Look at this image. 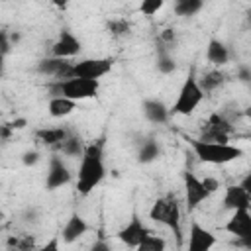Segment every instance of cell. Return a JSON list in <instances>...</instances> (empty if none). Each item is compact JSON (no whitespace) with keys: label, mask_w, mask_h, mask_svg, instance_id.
Masks as SVG:
<instances>
[{"label":"cell","mask_w":251,"mask_h":251,"mask_svg":"<svg viewBox=\"0 0 251 251\" xmlns=\"http://www.w3.org/2000/svg\"><path fill=\"white\" fill-rule=\"evenodd\" d=\"M104 145H106L104 137L84 145V151L80 155V165H78V176H76V190L82 196L90 194L106 176Z\"/></svg>","instance_id":"cell-1"},{"label":"cell","mask_w":251,"mask_h":251,"mask_svg":"<svg viewBox=\"0 0 251 251\" xmlns=\"http://www.w3.org/2000/svg\"><path fill=\"white\" fill-rule=\"evenodd\" d=\"M190 145L192 153L198 157V161L208 165H227L243 157V149L231 143H218V141H204L196 137H184Z\"/></svg>","instance_id":"cell-2"},{"label":"cell","mask_w":251,"mask_h":251,"mask_svg":"<svg viewBox=\"0 0 251 251\" xmlns=\"http://www.w3.org/2000/svg\"><path fill=\"white\" fill-rule=\"evenodd\" d=\"M149 218L155 222V224H161V226H167L175 237H176V243L182 241V229H180V202L176 198L175 192H167L165 196L157 198L149 210Z\"/></svg>","instance_id":"cell-3"},{"label":"cell","mask_w":251,"mask_h":251,"mask_svg":"<svg viewBox=\"0 0 251 251\" xmlns=\"http://www.w3.org/2000/svg\"><path fill=\"white\" fill-rule=\"evenodd\" d=\"M98 88H100V80L78 78V76L53 80L49 84V90H51L53 96H65V98H71L75 102L86 100V98H94L98 94Z\"/></svg>","instance_id":"cell-4"},{"label":"cell","mask_w":251,"mask_h":251,"mask_svg":"<svg viewBox=\"0 0 251 251\" xmlns=\"http://www.w3.org/2000/svg\"><path fill=\"white\" fill-rule=\"evenodd\" d=\"M204 90L200 88L198 84V76L194 75V71L184 78L178 94H176V100L175 104L169 108L171 116H190L204 100Z\"/></svg>","instance_id":"cell-5"},{"label":"cell","mask_w":251,"mask_h":251,"mask_svg":"<svg viewBox=\"0 0 251 251\" xmlns=\"http://www.w3.org/2000/svg\"><path fill=\"white\" fill-rule=\"evenodd\" d=\"M114 67L112 57H102V59H80L71 65L69 76H78V78H92L100 80L104 75H108Z\"/></svg>","instance_id":"cell-6"},{"label":"cell","mask_w":251,"mask_h":251,"mask_svg":"<svg viewBox=\"0 0 251 251\" xmlns=\"http://www.w3.org/2000/svg\"><path fill=\"white\" fill-rule=\"evenodd\" d=\"M231 129H233L231 122L224 114L214 112V114L208 116L200 139H204V141H218V143H229Z\"/></svg>","instance_id":"cell-7"},{"label":"cell","mask_w":251,"mask_h":251,"mask_svg":"<svg viewBox=\"0 0 251 251\" xmlns=\"http://www.w3.org/2000/svg\"><path fill=\"white\" fill-rule=\"evenodd\" d=\"M73 175L67 167V163L63 161L61 155H51L49 157V167H47V175H45V188L47 190H57L63 188L71 182Z\"/></svg>","instance_id":"cell-8"},{"label":"cell","mask_w":251,"mask_h":251,"mask_svg":"<svg viewBox=\"0 0 251 251\" xmlns=\"http://www.w3.org/2000/svg\"><path fill=\"white\" fill-rule=\"evenodd\" d=\"M224 229L227 233L235 235L237 239L245 241L247 247H251V212H249V208L233 210V216L227 220Z\"/></svg>","instance_id":"cell-9"},{"label":"cell","mask_w":251,"mask_h":251,"mask_svg":"<svg viewBox=\"0 0 251 251\" xmlns=\"http://www.w3.org/2000/svg\"><path fill=\"white\" fill-rule=\"evenodd\" d=\"M212 194L204 188L202 178H198L194 173L186 171L184 173V198H186V208L188 212L196 210L204 200H208Z\"/></svg>","instance_id":"cell-10"},{"label":"cell","mask_w":251,"mask_h":251,"mask_svg":"<svg viewBox=\"0 0 251 251\" xmlns=\"http://www.w3.org/2000/svg\"><path fill=\"white\" fill-rule=\"evenodd\" d=\"M82 49V43L80 39L71 31V29H61L57 41L51 45V55L53 57H61V59H71V57H76Z\"/></svg>","instance_id":"cell-11"},{"label":"cell","mask_w":251,"mask_h":251,"mask_svg":"<svg viewBox=\"0 0 251 251\" xmlns=\"http://www.w3.org/2000/svg\"><path fill=\"white\" fill-rule=\"evenodd\" d=\"M147 233H149V227L141 222V218H139L137 214H133V216L129 218V222H127L116 235H118V239H120L122 243H126L127 247L137 249V245L141 243V239H143Z\"/></svg>","instance_id":"cell-12"},{"label":"cell","mask_w":251,"mask_h":251,"mask_svg":"<svg viewBox=\"0 0 251 251\" xmlns=\"http://www.w3.org/2000/svg\"><path fill=\"white\" fill-rule=\"evenodd\" d=\"M216 245V235L200 226L196 220L190 222V231H188V251H208Z\"/></svg>","instance_id":"cell-13"},{"label":"cell","mask_w":251,"mask_h":251,"mask_svg":"<svg viewBox=\"0 0 251 251\" xmlns=\"http://www.w3.org/2000/svg\"><path fill=\"white\" fill-rule=\"evenodd\" d=\"M71 61L69 59H61V57H45L41 61H37V73L43 76H51L55 80L61 78H69V71H71Z\"/></svg>","instance_id":"cell-14"},{"label":"cell","mask_w":251,"mask_h":251,"mask_svg":"<svg viewBox=\"0 0 251 251\" xmlns=\"http://www.w3.org/2000/svg\"><path fill=\"white\" fill-rule=\"evenodd\" d=\"M141 110H143V116L147 122L155 124V126H161V124H167L169 118H171V112L167 108V104L159 98H145L141 102Z\"/></svg>","instance_id":"cell-15"},{"label":"cell","mask_w":251,"mask_h":251,"mask_svg":"<svg viewBox=\"0 0 251 251\" xmlns=\"http://www.w3.org/2000/svg\"><path fill=\"white\" fill-rule=\"evenodd\" d=\"M224 208L226 210H241L251 208V192L241 184H231L226 188L224 194Z\"/></svg>","instance_id":"cell-16"},{"label":"cell","mask_w":251,"mask_h":251,"mask_svg":"<svg viewBox=\"0 0 251 251\" xmlns=\"http://www.w3.org/2000/svg\"><path fill=\"white\" fill-rule=\"evenodd\" d=\"M88 231V224L86 220L80 216V214H71V218L67 220V224L63 226V231H61V239L63 243H75L76 239H80L84 233Z\"/></svg>","instance_id":"cell-17"},{"label":"cell","mask_w":251,"mask_h":251,"mask_svg":"<svg viewBox=\"0 0 251 251\" xmlns=\"http://www.w3.org/2000/svg\"><path fill=\"white\" fill-rule=\"evenodd\" d=\"M229 49H227V45L222 41V39H216V37H212L210 41H208V47H206V59H208V63H212L214 67H224V65H227L229 63Z\"/></svg>","instance_id":"cell-18"},{"label":"cell","mask_w":251,"mask_h":251,"mask_svg":"<svg viewBox=\"0 0 251 251\" xmlns=\"http://www.w3.org/2000/svg\"><path fill=\"white\" fill-rule=\"evenodd\" d=\"M69 133H71V129H69L67 126H55V127H39V129L35 131V137H37L43 145L57 149V145H59Z\"/></svg>","instance_id":"cell-19"},{"label":"cell","mask_w":251,"mask_h":251,"mask_svg":"<svg viewBox=\"0 0 251 251\" xmlns=\"http://www.w3.org/2000/svg\"><path fill=\"white\" fill-rule=\"evenodd\" d=\"M161 157V143L155 137H145L137 145V161L141 165H149Z\"/></svg>","instance_id":"cell-20"},{"label":"cell","mask_w":251,"mask_h":251,"mask_svg":"<svg viewBox=\"0 0 251 251\" xmlns=\"http://www.w3.org/2000/svg\"><path fill=\"white\" fill-rule=\"evenodd\" d=\"M155 69L161 75H171L176 69V61H175V57L171 53V47L161 43V41H159V47L155 51Z\"/></svg>","instance_id":"cell-21"},{"label":"cell","mask_w":251,"mask_h":251,"mask_svg":"<svg viewBox=\"0 0 251 251\" xmlns=\"http://www.w3.org/2000/svg\"><path fill=\"white\" fill-rule=\"evenodd\" d=\"M57 151H61L65 157H73V159H80L82 151H84V143H82V137L78 133H75L71 129V133L57 145Z\"/></svg>","instance_id":"cell-22"},{"label":"cell","mask_w":251,"mask_h":251,"mask_svg":"<svg viewBox=\"0 0 251 251\" xmlns=\"http://www.w3.org/2000/svg\"><path fill=\"white\" fill-rule=\"evenodd\" d=\"M75 108H76V102L71 98H65V96H51V100L47 104L51 118H67L69 114L75 112Z\"/></svg>","instance_id":"cell-23"},{"label":"cell","mask_w":251,"mask_h":251,"mask_svg":"<svg viewBox=\"0 0 251 251\" xmlns=\"http://www.w3.org/2000/svg\"><path fill=\"white\" fill-rule=\"evenodd\" d=\"M224 82H226V73L220 71V69H212V71L204 73V75L198 78V84H200V88L204 90V94L218 90L220 86H224Z\"/></svg>","instance_id":"cell-24"},{"label":"cell","mask_w":251,"mask_h":251,"mask_svg":"<svg viewBox=\"0 0 251 251\" xmlns=\"http://www.w3.org/2000/svg\"><path fill=\"white\" fill-rule=\"evenodd\" d=\"M204 4H206V0H175L173 10L180 18H192L202 12Z\"/></svg>","instance_id":"cell-25"},{"label":"cell","mask_w":251,"mask_h":251,"mask_svg":"<svg viewBox=\"0 0 251 251\" xmlns=\"http://www.w3.org/2000/svg\"><path fill=\"white\" fill-rule=\"evenodd\" d=\"M106 29L116 39H124V37H129L131 35V24L126 18H114V20H110L106 24Z\"/></svg>","instance_id":"cell-26"},{"label":"cell","mask_w":251,"mask_h":251,"mask_svg":"<svg viewBox=\"0 0 251 251\" xmlns=\"http://www.w3.org/2000/svg\"><path fill=\"white\" fill-rule=\"evenodd\" d=\"M165 239L161 237V235H155L151 229H149V233L141 239V243L137 245V249L139 251H163L165 249Z\"/></svg>","instance_id":"cell-27"},{"label":"cell","mask_w":251,"mask_h":251,"mask_svg":"<svg viewBox=\"0 0 251 251\" xmlns=\"http://www.w3.org/2000/svg\"><path fill=\"white\" fill-rule=\"evenodd\" d=\"M163 4H165V0H141L139 12L143 16H147V18H151V16H155L163 8Z\"/></svg>","instance_id":"cell-28"},{"label":"cell","mask_w":251,"mask_h":251,"mask_svg":"<svg viewBox=\"0 0 251 251\" xmlns=\"http://www.w3.org/2000/svg\"><path fill=\"white\" fill-rule=\"evenodd\" d=\"M39 159H41V155H39L37 149H27V151L22 155V163H24L25 167H33V165H37Z\"/></svg>","instance_id":"cell-29"},{"label":"cell","mask_w":251,"mask_h":251,"mask_svg":"<svg viewBox=\"0 0 251 251\" xmlns=\"http://www.w3.org/2000/svg\"><path fill=\"white\" fill-rule=\"evenodd\" d=\"M33 239L31 237H25V239H20V237H10L8 239V247H16V249H29L33 247Z\"/></svg>","instance_id":"cell-30"},{"label":"cell","mask_w":251,"mask_h":251,"mask_svg":"<svg viewBox=\"0 0 251 251\" xmlns=\"http://www.w3.org/2000/svg\"><path fill=\"white\" fill-rule=\"evenodd\" d=\"M10 47H12V41H10V31L0 29V53L8 55V53H10Z\"/></svg>","instance_id":"cell-31"},{"label":"cell","mask_w":251,"mask_h":251,"mask_svg":"<svg viewBox=\"0 0 251 251\" xmlns=\"http://www.w3.org/2000/svg\"><path fill=\"white\" fill-rule=\"evenodd\" d=\"M202 184H204V188H206L210 194H214V192L220 188V180L214 178V176H204V178H202Z\"/></svg>","instance_id":"cell-32"},{"label":"cell","mask_w":251,"mask_h":251,"mask_svg":"<svg viewBox=\"0 0 251 251\" xmlns=\"http://www.w3.org/2000/svg\"><path fill=\"white\" fill-rule=\"evenodd\" d=\"M175 37H176V33H175V29H171V27H169V29H163V33L159 35V41L171 47V45H173V41H175Z\"/></svg>","instance_id":"cell-33"},{"label":"cell","mask_w":251,"mask_h":251,"mask_svg":"<svg viewBox=\"0 0 251 251\" xmlns=\"http://www.w3.org/2000/svg\"><path fill=\"white\" fill-rule=\"evenodd\" d=\"M12 133H14V129H12L10 124H2L0 126V141H10L12 139Z\"/></svg>","instance_id":"cell-34"},{"label":"cell","mask_w":251,"mask_h":251,"mask_svg":"<svg viewBox=\"0 0 251 251\" xmlns=\"http://www.w3.org/2000/svg\"><path fill=\"white\" fill-rule=\"evenodd\" d=\"M10 126H12L14 131H16V129H24V127L27 126V120H25V118H16L14 122H10Z\"/></svg>","instance_id":"cell-35"},{"label":"cell","mask_w":251,"mask_h":251,"mask_svg":"<svg viewBox=\"0 0 251 251\" xmlns=\"http://www.w3.org/2000/svg\"><path fill=\"white\" fill-rule=\"evenodd\" d=\"M237 76H239V80H241V82H249V78H251V75H249V69H247V67H241Z\"/></svg>","instance_id":"cell-36"},{"label":"cell","mask_w":251,"mask_h":251,"mask_svg":"<svg viewBox=\"0 0 251 251\" xmlns=\"http://www.w3.org/2000/svg\"><path fill=\"white\" fill-rule=\"evenodd\" d=\"M55 8H59V10H67V6L71 4V0H49Z\"/></svg>","instance_id":"cell-37"},{"label":"cell","mask_w":251,"mask_h":251,"mask_svg":"<svg viewBox=\"0 0 251 251\" xmlns=\"http://www.w3.org/2000/svg\"><path fill=\"white\" fill-rule=\"evenodd\" d=\"M241 186H243V188H247V190L251 192V175H247V176L241 180Z\"/></svg>","instance_id":"cell-38"},{"label":"cell","mask_w":251,"mask_h":251,"mask_svg":"<svg viewBox=\"0 0 251 251\" xmlns=\"http://www.w3.org/2000/svg\"><path fill=\"white\" fill-rule=\"evenodd\" d=\"M4 71H6V55L0 53V76L4 75Z\"/></svg>","instance_id":"cell-39"}]
</instances>
